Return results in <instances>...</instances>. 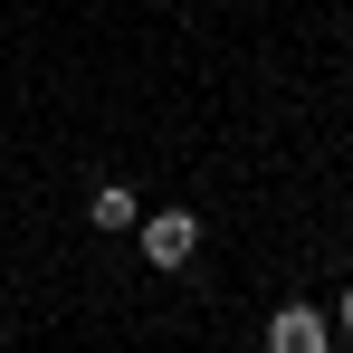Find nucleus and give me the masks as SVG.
<instances>
[{"mask_svg":"<svg viewBox=\"0 0 353 353\" xmlns=\"http://www.w3.org/2000/svg\"><path fill=\"white\" fill-rule=\"evenodd\" d=\"M134 230H143V258H153V268H191V248H201V210H143Z\"/></svg>","mask_w":353,"mask_h":353,"instance_id":"obj_1","label":"nucleus"},{"mask_svg":"<svg viewBox=\"0 0 353 353\" xmlns=\"http://www.w3.org/2000/svg\"><path fill=\"white\" fill-rule=\"evenodd\" d=\"M268 344L277 353H325V315H315V305H277V315H268Z\"/></svg>","mask_w":353,"mask_h":353,"instance_id":"obj_2","label":"nucleus"},{"mask_svg":"<svg viewBox=\"0 0 353 353\" xmlns=\"http://www.w3.org/2000/svg\"><path fill=\"white\" fill-rule=\"evenodd\" d=\"M86 220H96V230H134V220H143V201H134L124 181H96V201H86Z\"/></svg>","mask_w":353,"mask_h":353,"instance_id":"obj_3","label":"nucleus"},{"mask_svg":"<svg viewBox=\"0 0 353 353\" xmlns=\"http://www.w3.org/2000/svg\"><path fill=\"white\" fill-rule=\"evenodd\" d=\"M344 334H353V287H344Z\"/></svg>","mask_w":353,"mask_h":353,"instance_id":"obj_4","label":"nucleus"}]
</instances>
